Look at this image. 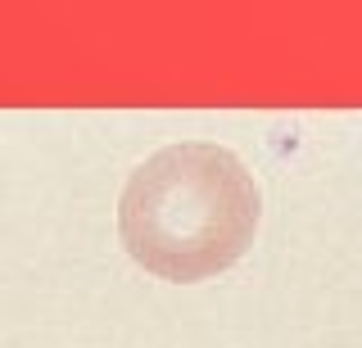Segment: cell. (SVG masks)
I'll return each instance as SVG.
<instances>
[{"label": "cell", "instance_id": "1", "mask_svg": "<svg viewBox=\"0 0 362 348\" xmlns=\"http://www.w3.org/2000/svg\"><path fill=\"white\" fill-rule=\"evenodd\" d=\"M263 195L231 150L181 140L132 172L118 235L132 263L173 285H195L240 263L254 244Z\"/></svg>", "mask_w": 362, "mask_h": 348}]
</instances>
